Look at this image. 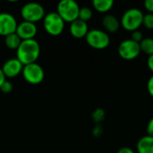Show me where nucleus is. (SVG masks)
Returning a JSON list of instances; mask_svg holds the SVG:
<instances>
[{"label":"nucleus","mask_w":153,"mask_h":153,"mask_svg":"<svg viewBox=\"0 0 153 153\" xmlns=\"http://www.w3.org/2000/svg\"><path fill=\"white\" fill-rule=\"evenodd\" d=\"M141 51L148 56L153 55V39L152 38H143L140 42Z\"/></svg>","instance_id":"17"},{"label":"nucleus","mask_w":153,"mask_h":153,"mask_svg":"<svg viewBox=\"0 0 153 153\" xmlns=\"http://www.w3.org/2000/svg\"><path fill=\"white\" fill-rule=\"evenodd\" d=\"M147 91L149 94L153 98V74L150 77V79L147 82Z\"/></svg>","instance_id":"25"},{"label":"nucleus","mask_w":153,"mask_h":153,"mask_svg":"<svg viewBox=\"0 0 153 153\" xmlns=\"http://www.w3.org/2000/svg\"><path fill=\"white\" fill-rule=\"evenodd\" d=\"M43 21V27L50 36H59L65 29V22L56 12L46 13Z\"/></svg>","instance_id":"5"},{"label":"nucleus","mask_w":153,"mask_h":153,"mask_svg":"<svg viewBox=\"0 0 153 153\" xmlns=\"http://www.w3.org/2000/svg\"><path fill=\"white\" fill-rule=\"evenodd\" d=\"M93 8L99 13H108L109 10L112 9L114 5L113 0H94L92 2Z\"/></svg>","instance_id":"15"},{"label":"nucleus","mask_w":153,"mask_h":153,"mask_svg":"<svg viewBox=\"0 0 153 153\" xmlns=\"http://www.w3.org/2000/svg\"><path fill=\"white\" fill-rule=\"evenodd\" d=\"M91 117L97 125H100L102 121H104V119L106 117V112L103 108H99L92 112Z\"/></svg>","instance_id":"19"},{"label":"nucleus","mask_w":153,"mask_h":153,"mask_svg":"<svg viewBox=\"0 0 153 153\" xmlns=\"http://www.w3.org/2000/svg\"><path fill=\"white\" fill-rule=\"evenodd\" d=\"M101 23L103 28L105 29V31L109 33L117 32L121 26L120 21L113 14H106L102 18Z\"/></svg>","instance_id":"13"},{"label":"nucleus","mask_w":153,"mask_h":153,"mask_svg":"<svg viewBox=\"0 0 153 153\" xmlns=\"http://www.w3.org/2000/svg\"><path fill=\"white\" fill-rule=\"evenodd\" d=\"M21 15L25 22L37 23L42 21L46 15L44 7L36 2H30L25 4L21 9Z\"/></svg>","instance_id":"4"},{"label":"nucleus","mask_w":153,"mask_h":153,"mask_svg":"<svg viewBox=\"0 0 153 153\" xmlns=\"http://www.w3.org/2000/svg\"><path fill=\"white\" fill-rule=\"evenodd\" d=\"M17 20L10 13H0V36L6 37L15 33L17 29Z\"/></svg>","instance_id":"9"},{"label":"nucleus","mask_w":153,"mask_h":153,"mask_svg":"<svg viewBox=\"0 0 153 153\" xmlns=\"http://www.w3.org/2000/svg\"><path fill=\"white\" fill-rule=\"evenodd\" d=\"M92 10L90 8V7H87V6H83V7H81L80 8V11H79V16H78V19L87 22L88 21H90L91 18H92Z\"/></svg>","instance_id":"18"},{"label":"nucleus","mask_w":153,"mask_h":153,"mask_svg":"<svg viewBox=\"0 0 153 153\" xmlns=\"http://www.w3.org/2000/svg\"><path fill=\"white\" fill-rule=\"evenodd\" d=\"M87 44L95 49H104L109 46L110 37L108 32L100 29L90 30L85 37Z\"/></svg>","instance_id":"6"},{"label":"nucleus","mask_w":153,"mask_h":153,"mask_svg":"<svg viewBox=\"0 0 153 153\" xmlns=\"http://www.w3.org/2000/svg\"><path fill=\"white\" fill-rule=\"evenodd\" d=\"M147 65H148V68L150 69V71L153 74V55L149 56V57L147 59Z\"/></svg>","instance_id":"27"},{"label":"nucleus","mask_w":153,"mask_h":153,"mask_svg":"<svg viewBox=\"0 0 153 153\" xmlns=\"http://www.w3.org/2000/svg\"><path fill=\"white\" fill-rule=\"evenodd\" d=\"M117 52L121 58L130 61L137 58L142 51L139 43L132 40L131 39H128L123 40L119 44Z\"/></svg>","instance_id":"8"},{"label":"nucleus","mask_w":153,"mask_h":153,"mask_svg":"<svg viewBox=\"0 0 153 153\" xmlns=\"http://www.w3.org/2000/svg\"><path fill=\"white\" fill-rule=\"evenodd\" d=\"M143 13L138 8H130L126 10L120 20L121 26L127 31H134L143 25Z\"/></svg>","instance_id":"2"},{"label":"nucleus","mask_w":153,"mask_h":153,"mask_svg":"<svg viewBox=\"0 0 153 153\" xmlns=\"http://www.w3.org/2000/svg\"><path fill=\"white\" fill-rule=\"evenodd\" d=\"M4 45L7 48L11 49V50H17V48H19L22 39L19 38V36L16 33H13L10 34L6 37H4Z\"/></svg>","instance_id":"16"},{"label":"nucleus","mask_w":153,"mask_h":153,"mask_svg":"<svg viewBox=\"0 0 153 153\" xmlns=\"http://www.w3.org/2000/svg\"><path fill=\"white\" fill-rule=\"evenodd\" d=\"M13 83L10 82V81H7L5 80L3 84L1 85L0 87V91L4 93V94H9L13 91Z\"/></svg>","instance_id":"21"},{"label":"nucleus","mask_w":153,"mask_h":153,"mask_svg":"<svg viewBox=\"0 0 153 153\" xmlns=\"http://www.w3.org/2000/svg\"><path fill=\"white\" fill-rule=\"evenodd\" d=\"M147 133H148V135L150 136H152L153 137V117L148 122L147 124Z\"/></svg>","instance_id":"26"},{"label":"nucleus","mask_w":153,"mask_h":153,"mask_svg":"<svg viewBox=\"0 0 153 153\" xmlns=\"http://www.w3.org/2000/svg\"><path fill=\"white\" fill-rule=\"evenodd\" d=\"M80 6L74 0H61L56 6V13L65 22H73L78 19Z\"/></svg>","instance_id":"3"},{"label":"nucleus","mask_w":153,"mask_h":153,"mask_svg":"<svg viewBox=\"0 0 153 153\" xmlns=\"http://www.w3.org/2000/svg\"><path fill=\"white\" fill-rule=\"evenodd\" d=\"M1 68L5 78H14L22 74L23 65L17 58H10L4 63Z\"/></svg>","instance_id":"11"},{"label":"nucleus","mask_w":153,"mask_h":153,"mask_svg":"<svg viewBox=\"0 0 153 153\" xmlns=\"http://www.w3.org/2000/svg\"><path fill=\"white\" fill-rule=\"evenodd\" d=\"M89 26L87 22L77 19L70 23L69 31L71 35L75 39H82L85 38L87 33L89 32Z\"/></svg>","instance_id":"12"},{"label":"nucleus","mask_w":153,"mask_h":153,"mask_svg":"<svg viewBox=\"0 0 153 153\" xmlns=\"http://www.w3.org/2000/svg\"><path fill=\"white\" fill-rule=\"evenodd\" d=\"M5 80H6V78H5V76H4V73H3L2 68L0 67V87H1V85L3 84V82H4Z\"/></svg>","instance_id":"29"},{"label":"nucleus","mask_w":153,"mask_h":153,"mask_svg":"<svg viewBox=\"0 0 153 153\" xmlns=\"http://www.w3.org/2000/svg\"><path fill=\"white\" fill-rule=\"evenodd\" d=\"M132 40L137 42L140 44V42L143 39V32L139 30H136L134 31H132V34H131V38H130Z\"/></svg>","instance_id":"22"},{"label":"nucleus","mask_w":153,"mask_h":153,"mask_svg":"<svg viewBox=\"0 0 153 153\" xmlns=\"http://www.w3.org/2000/svg\"><path fill=\"white\" fill-rule=\"evenodd\" d=\"M103 133V128L100 125H96L93 131H92V134L95 137H100L101 134Z\"/></svg>","instance_id":"23"},{"label":"nucleus","mask_w":153,"mask_h":153,"mask_svg":"<svg viewBox=\"0 0 153 153\" xmlns=\"http://www.w3.org/2000/svg\"><path fill=\"white\" fill-rule=\"evenodd\" d=\"M138 153H153V137L150 135L143 136L136 144Z\"/></svg>","instance_id":"14"},{"label":"nucleus","mask_w":153,"mask_h":153,"mask_svg":"<svg viewBox=\"0 0 153 153\" xmlns=\"http://www.w3.org/2000/svg\"><path fill=\"white\" fill-rule=\"evenodd\" d=\"M143 25L148 30H153V13H146L143 15Z\"/></svg>","instance_id":"20"},{"label":"nucleus","mask_w":153,"mask_h":153,"mask_svg":"<svg viewBox=\"0 0 153 153\" xmlns=\"http://www.w3.org/2000/svg\"><path fill=\"white\" fill-rule=\"evenodd\" d=\"M143 4L145 10L148 11L149 13H153V0H145Z\"/></svg>","instance_id":"24"},{"label":"nucleus","mask_w":153,"mask_h":153,"mask_svg":"<svg viewBox=\"0 0 153 153\" xmlns=\"http://www.w3.org/2000/svg\"><path fill=\"white\" fill-rule=\"evenodd\" d=\"M22 74L23 79L30 84H39L43 82L45 78L44 69L38 63L30 64L27 65H23Z\"/></svg>","instance_id":"7"},{"label":"nucleus","mask_w":153,"mask_h":153,"mask_svg":"<svg viewBox=\"0 0 153 153\" xmlns=\"http://www.w3.org/2000/svg\"><path fill=\"white\" fill-rule=\"evenodd\" d=\"M117 153H135V152L129 147H123V148L119 149Z\"/></svg>","instance_id":"28"},{"label":"nucleus","mask_w":153,"mask_h":153,"mask_svg":"<svg viewBox=\"0 0 153 153\" xmlns=\"http://www.w3.org/2000/svg\"><path fill=\"white\" fill-rule=\"evenodd\" d=\"M15 33L22 40L34 39L38 33V27L35 23L23 21L18 23Z\"/></svg>","instance_id":"10"},{"label":"nucleus","mask_w":153,"mask_h":153,"mask_svg":"<svg viewBox=\"0 0 153 153\" xmlns=\"http://www.w3.org/2000/svg\"><path fill=\"white\" fill-rule=\"evenodd\" d=\"M39 55L40 46L35 39L22 40L19 48L16 50V58L23 65L37 63Z\"/></svg>","instance_id":"1"}]
</instances>
